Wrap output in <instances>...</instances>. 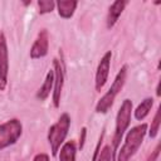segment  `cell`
Returning a JSON list of instances; mask_svg holds the SVG:
<instances>
[{
    "label": "cell",
    "mask_w": 161,
    "mask_h": 161,
    "mask_svg": "<svg viewBox=\"0 0 161 161\" xmlns=\"http://www.w3.org/2000/svg\"><path fill=\"white\" fill-rule=\"evenodd\" d=\"M54 91H53V103L54 107H59L62 88L64 83V70L62 63L58 59H54Z\"/></svg>",
    "instance_id": "cell-8"
},
{
    "label": "cell",
    "mask_w": 161,
    "mask_h": 161,
    "mask_svg": "<svg viewBox=\"0 0 161 161\" xmlns=\"http://www.w3.org/2000/svg\"><path fill=\"white\" fill-rule=\"evenodd\" d=\"M9 74V53L5 35L0 34V91H4Z\"/></svg>",
    "instance_id": "cell-6"
},
{
    "label": "cell",
    "mask_w": 161,
    "mask_h": 161,
    "mask_svg": "<svg viewBox=\"0 0 161 161\" xmlns=\"http://www.w3.org/2000/svg\"><path fill=\"white\" fill-rule=\"evenodd\" d=\"M127 1L125 0H116L111 6H109V10H108V15H107V28H112L116 21L118 20L119 15L122 14L125 6H126Z\"/></svg>",
    "instance_id": "cell-10"
},
{
    "label": "cell",
    "mask_w": 161,
    "mask_h": 161,
    "mask_svg": "<svg viewBox=\"0 0 161 161\" xmlns=\"http://www.w3.org/2000/svg\"><path fill=\"white\" fill-rule=\"evenodd\" d=\"M23 126L19 119L13 118L0 125V151L15 143L21 136Z\"/></svg>",
    "instance_id": "cell-5"
},
{
    "label": "cell",
    "mask_w": 161,
    "mask_h": 161,
    "mask_svg": "<svg viewBox=\"0 0 161 161\" xmlns=\"http://www.w3.org/2000/svg\"><path fill=\"white\" fill-rule=\"evenodd\" d=\"M111 58H112V53L107 52L102 57L101 62L98 63L97 72H96V89L97 91H101L103 88V86L106 84V82H107V78H108V74H109Z\"/></svg>",
    "instance_id": "cell-7"
},
{
    "label": "cell",
    "mask_w": 161,
    "mask_h": 161,
    "mask_svg": "<svg viewBox=\"0 0 161 161\" xmlns=\"http://www.w3.org/2000/svg\"><path fill=\"white\" fill-rule=\"evenodd\" d=\"M53 84H54V72L53 70H48V73L45 75V79H44V83L42 84V87L39 88V91L36 93V98L40 99V101L47 99L48 96L50 94Z\"/></svg>",
    "instance_id": "cell-11"
},
{
    "label": "cell",
    "mask_w": 161,
    "mask_h": 161,
    "mask_svg": "<svg viewBox=\"0 0 161 161\" xmlns=\"http://www.w3.org/2000/svg\"><path fill=\"white\" fill-rule=\"evenodd\" d=\"M77 4L78 3L75 0H62V1H58L57 3V8H58L59 16H62L64 19H69L74 14Z\"/></svg>",
    "instance_id": "cell-12"
},
{
    "label": "cell",
    "mask_w": 161,
    "mask_h": 161,
    "mask_svg": "<svg viewBox=\"0 0 161 161\" xmlns=\"http://www.w3.org/2000/svg\"><path fill=\"white\" fill-rule=\"evenodd\" d=\"M158 152H160V143H157V146H156V148H155L153 153L148 157V160H147V161H156V158H157V156H158Z\"/></svg>",
    "instance_id": "cell-19"
},
{
    "label": "cell",
    "mask_w": 161,
    "mask_h": 161,
    "mask_svg": "<svg viewBox=\"0 0 161 161\" xmlns=\"http://www.w3.org/2000/svg\"><path fill=\"white\" fill-rule=\"evenodd\" d=\"M160 114H161V109L157 108L156 114H155L153 121H152V125H151V130H150V137H151V138L156 137V135H157V132H158V130H160V122H161Z\"/></svg>",
    "instance_id": "cell-16"
},
{
    "label": "cell",
    "mask_w": 161,
    "mask_h": 161,
    "mask_svg": "<svg viewBox=\"0 0 161 161\" xmlns=\"http://www.w3.org/2000/svg\"><path fill=\"white\" fill-rule=\"evenodd\" d=\"M152 103H153V99H152V98H146V99H143V101L137 106V108H136V111H135V117H136V119H138V121L143 119V118L148 114V112H150V109H151V107H152Z\"/></svg>",
    "instance_id": "cell-14"
},
{
    "label": "cell",
    "mask_w": 161,
    "mask_h": 161,
    "mask_svg": "<svg viewBox=\"0 0 161 161\" xmlns=\"http://www.w3.org/2000/svg\"><path fill=\"white\" fill-rule=\"evenodd\" d=\"M69 126H70V117L67 113H63L59 117V119L57 121V123L50 126V128L48 131V141L52 147L53 156L57 155V152L60 148V145L64 142V140L68 135Z\"/></svg>",
    "instance_id": "cell-3"
},
{
    "label": "cell",
    "mask_w": 161,
    "mask_h": 161,
    "mask_svg": "<svg viewBox=\"0 0 161 161\" xmlns=\"http://www.w3.org/2000/svg\"><path fill=\"white\" fill-rule=\"evenodd\" d=\"M59 161H75V143H74V141H68L60 147Z\"/></svg>",
    "instance_id": "cell-13"
},
{
    "label": "cell",
    "mask_w": 161,
    "mask_h": 161,
    "mask_svg": "<svg viewBox=\"0 0 161 161\" xmlns=\"http://www.w3.org/2000/svg\"><path fill=\"white\" fill-rule=\"evenodd\" d=\"M33 161H49V156L47 153H38Z\"/></svg>",
    "instance_id": "cell-20"
},
{
    "label": "cell",
    "mask_w": 161,
    "mask_h": 161,
    "mask_svg": "<svg viewBox=\"0 0 161 161\" xmlns=\"http://www.w3.org/2000/svg\"><path fill=\"white\" fill-rule=\"evenodd\" d=\"M97 161H112V152L109 146H104L97 157Z\"/></svg>",
    "instance_id": "cell-17"
},
{
    "label": "cell",
    "mask_w": 161,
    "mask_h": 161,
    "mask_svg": "<svg viewBox=\"0 0 161 161\" xmlns=\"http://www.w3.org/2000/svg\"><path fill=\"white\" fill-rule=\"evenodd\" d=\"M38 6H39V13L40 14H47V13H52L55 3L52 0H39L38 1Z\"/></svg>",
    "instance_id": "cell-15"
},
{
    "label": "cell",
    "mask_w": 161,
    "mask_h": 161,
    "mask_svg": "<svg viewBox=\"0 0 161 161\" xmlns=\"http://www.w3.org/2000/svg\"><path fill=\"white\" fill-rule=\"evenodd\" d=\"M126 77H127V65H123V67L118 70V73H117V75H116V78H114V80H113L112 86L109 87V89H108V91L104 93V96L98 101V103H97V106H96V111H97L98 113H107V112H108V109L112 107V104H113V102H114L116 96H117V94L119 93V91L123 88Z\"/></svg>",
    "instance_id": "cell-2"
},
{
    "label": "cell",
    "mask_w": 161,
    "mask_h": 161,
    "mask_svg": "<svg viewBox=\"0 0 161 161\" xmlns=\"http://www.w3.org/2000/svg\"><path fill=\"white\" fill-rule=\"evenodd\" d=\"M131 111H132V102L130 99H125L117 112L116 117V128H114V136H113V153L112 160L114 157V153L119 146V142L125 135V131L127 130L130 121H131Z\"/></svg>",
    "instance_id": "cell-4"
},
{
    "label": "cell",
    "mask_w": 161,
    "mask_h": 161,
    "mask_svg": "<svg viewBox=\"0 0 161 161\" xmlns=\"http://www.w3.org/2000/svg\"><path fill=\"white\" fill-rule=\"evenodd\" d=\"M86 133H87V130H86V127H83V128H82V131H80V138H79V148H82V147H83V145H84Z\"/></svg>",
    "instance_id": "cell-18"
},
{
    "label": "cell",
    "mask_w": 161,
    "mask_h": 161,
    "mask_svg": "<svg viewBox=\"0 0 161 161\" xmlns=\"http://www.w3.org/2000/svg\"><path fill=\"white\" fill-rule=\"evenodd\" d=\"M146 132H147V125L146 123H142V125H138V126L131 128L127 132L126 138H125V143L118 152L117 161H130V158L136 153V151L141 146Z\"/></svg>",
    "instance_id": "cell-1"
},
{
    "label": "cell",
    "mask_w": 161,
    "mask_h": 161,
    "mask_svg": "<svg viewBox=\"0 0 161 161\" xmlns=\"http://www.w3.org/2000/svg\"><path fill=\"white\" fill-rule=\"evenodd\" d=\"M156 94H157V96H160V83L157 84V88H156Z\"/></svg>",
    "instance_id": "cell-21"
},
{
    "label": "cell",
    "mask_w": 161,
    "mask_h": 161,
    "mask_svg": "<svg viewBox=\"0 0 161 161\" xmlns=\"http://www.w3.org/2000/svg\"><path fill=\"white\" fill-rule=\"evenodd\" d=\"M48 48H49L48 31H47L45 29H43V30L38 34V36H36V39H35V42H34L31 49H30V57H31L33 59H38V58L44 57V55H47V53H48Z\"/></svg>",
    "instance_id": "cell-9"
}]
</instances>
